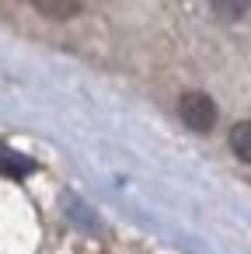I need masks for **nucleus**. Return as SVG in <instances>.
<instances>
[{"label":"nucleus","mask_w":251,"mask_h":254,"mask_svg":"<svg viewBox=\"0 0 251 254\" xmlns=\"http://www.w3.org/2000/svg\"><path fill=\"white\" fill-rule=\"evenodd\" d=\"M209 7L220 21H241L251 7V0H209Z\"/></svg>","instance_id":"4"},{"label":"nucleus","mask_w":251,"mask_h":254,"mask_svg":"<svg viewBox=\"0 0 251 254\" xmlns=\"http://www.w3.org/2000/svg\"><path fill=\"white\" fill-rule=\"evenodd\" d=\"M230 150H234L237 160L251 164V122H237L230 129Z\"/></svg>","instance_id":"3"},{"label":"nucleus","mask_w":251,"mask_h":254,"mask_svg":"<svg viewBox=\"0 0 251 254\" xmlns=\"http://www.w3.org/2000/svg\"><path fill=\"white\" fill-rule=\"evenodd\" d=\"M32 4H35L39 14H46V18H53V21H70V18L81 14L84 0H32Z\"/></svg>","instance_id":"2"},{"label":"nucleus","mask_w":251,"mask_h":254,"mask_svg":"<svg viewBox=\"0 0 251 254\" xmlns=\"http://www.w3.org/2000/svg\"><path fill=\"white\" fill-rule=\"evenodd\" d=\"M178 119L192 129V132H209L216 126V105L209 94H199V91H188L181 94L178 101Z\"/></svg>","instance_id":"1"}]
</instances>
